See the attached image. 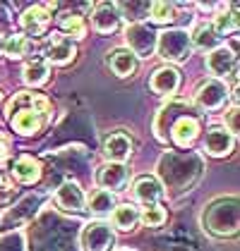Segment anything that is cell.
<instances>
[{
  "label": "cell",
  "instance_id": "6da1fadb",
  "mask_svg": "<svg viewBox=\"0 0 240 251\" xmlns=\"http://www.w3.org/2000/svg\"><path fill=\"white\" fill-rule=\"evenodd\" d=\"M113 244H116V234L111 230V225H106L103 220H94V223L84 225V230H82L84 251H111Z\"/></svg>",
  "mask_w": 240,
  "mask_h": 251
},
{
  "label": "cell",
  "instance_id": "7a4b0ae2",
  "mask_svg": "<svg viewBox=\"0 0 240 251\" xmlns=\"http://www.w3.org/2000/svg\"><path fill=\"white\" fill-rule=\"evenodd\" d=\"M159 53L166 60H182L190 55V41L185 31H166L159 39Z\"/></svg>",
  "mask_w": 240,
  "mask_h": 251
},
{
  "label": "cell",
  "instance_id": "3957f363",
  "mask_svg": "<svg viewBox=\"0 0 240 251\" xmlns=\"http://www.w3.org/2000/svg\"><path fill=\"white\" fill-rule=\"evenodd\" d=\"M77 55V48L75 43L67 39V36H60V34H53L48 46H46V62H56V65H65Z\"/></svg>",
  "mask_w": 240,
  "mask_h": 251
},
{
  "label": "cell",
  "instance_id": "277c9868",
  "mask_svg": "<svg viewBox=\"0 0 240 251\" xmlns=\"http://www.w3.org/2000/svg\"><path fill=\"white\" fill-rule=\"evenodd\" d=\"M48 24H51V12L43 5H34V7L24 10V15H22V29L34 39L48 29Z\"/></svg>",
  "mask_w": 240,
  "mask_h": 251
},
{
  "label": "cell",
  "instance_id": "5b68a950",
  "mask_svg": "<svg viewBox=\"0 0 240 251\" xmlns=\"http://www.w3.org/2000/svg\"><path fill=\"white\" fill-rule=\"evenodd\" d=\"M226 96H228L226 84H221L219 79H211V81L202 84L200 89H197V103H200L202 108H207V110L221 108L226 103Z\"/></svg>",
  "mask_w": 240,
  "mask_h": 251
},
{
  "label": "cell",
  "instance_id": "8992f818",
  "mask_svg": "<svg viewBox=\"0 0 240 251\" xmlns=\"http://www.w3.org/2000/svg\"><path fill=\"white\" fill-rule=\"evenodd\" d=\"M96 182H99L106 192H111V189H113V192H120V189L127 184V168L120 165V163H108V165L99 168Z\"/></svg>",
  "mask_w": 240,
  "mask_h": 251
},
{
  "label": "cell",
  "instance_id": "52a82bcc",
  "mask_svg": "<svg viewBox=\"0 0 240 251\" xmlns=\"http://www.w3.org/2000/svg\"><path fill=\"white\" fill-rule=\"evenodd\" d=\"M207 67H209V72L214 77H228V75H236L238 60H236V55L228 48H216L207 58Z\"/></svg>",
  "mask_w": 240,
  "mask_h": 251
},
{
  "label": "cell",
  "instance_id": "ba28073f",
  "mask_svg": "<svg viewBox=\"0 0 240 251\" xmlns=\"http://www.w3.org/2000/svg\"><path fill=\"white\" fill-rule=\"evenodd\" d=\"M132 153V141L125 132H116V134L106 136L103 141V155L111 160V163H122L127 155Z\"/></svg>",
  "mask_w": 240,
  "mask_h": 251
},
{
  "label": "cell",
  "instance_id": "9c48e42d",
  "mask_svg": "<svg viewBox=\"0 0 240 251\" xmlns=\"http://www.w3.org/2000/svg\"><path fill=\"white\" fill-rule=\"evenodd\" d=\"M91 22H94V29L101 31V34H111V31H116L118 24H120L118 5H113V2H101V5H96Z\"/></svg>",
  "mask_w": 240,
  "mask_h": 251
},
{
  "label": "cell",
  "instance_id": "30bf717a",
  "mask_svg": "<svg viewBox=\"0 0 240 251\" xmlns=\"http://www.w3.org/2000/svg\"><path fill=\"white\" fill-rule=\"evenodd\" d=\"M127 43H130V53L137 58V55H147L154 50V34L142 26V24H135L127 29Z\"/></svg>",
  "mask_w": 240,
  "mask_h": 251
},
{
  "label": "cell",
  "instance_id": "8fae6325",
  "mask_svg": "<svg viewBox=\"0 0 240 251\" xmlns=\"http://www.w3.org/2000/svg\"><path fill=\"white\" fill-rule=\"evenodd\" d=\"M56 201H58L60 208H65V211H75V213L87 211V208H84V206H87L84 194H82V189L75 182H65L58 189V194H56Z\"/></svg>",
  "mask_w": 240,
  "mask_h": 251
},
{
  "label": "cell",
  "instance_id": "7c38bea8",
  "mask_svg": "<svg viewBox=\"0 0 240 251\" xmlns=\"http://www.w3.org/2000/svg\"><path fill=\"white\" fill-rule=\"evenodd\" d=\"M22 110H34V113L43 115L48 110V100L39 96V94H20V96H15L10 100L5 113H7V117H12L15 113H22Z\"/></svg>",
  "mask_w": 240,
  "mask_h": 251
},
{
  "label": "cell",
  "instance_id": "4fadbf2b",
  "mask_svg": "<svg viewBox=\"0 0 240 251\" xmlns=\"http://www.w3.org/2000/svg\"><path fill=\"white\" fill-rule=\"evenodd\" d=\"M200 134V125H197V120L195 117H178L176 120V125H173V129H171V139H173V144L176 146H190L195 139Z\"/></svg>",
  "mask_w": 240,
  "mask_h": 251
},
{
  "label": "cell",
  "instance_id": "5bb4252c",
  "mask_svg": "<svg viewBox=\"0 0 240 251\" xmlns=\"http://www.w3.org/2000/svg\"><path fill=\"white\" fill-rule=\"evenodd\" d=\"M151 89L161 94V96H171L176 89L180 86V72L176 67H161L154 72V77H151Z\"/></svg>",
  "mask_w": 240,
  "mask_h": 251
},
{
  "label": "cell",
  "instance_id": "9a60e30c",
  "mask_svg": "<svg viewBox=\"0 0 240 251\" xmlns=\"http://www.w3.org/2000/svg\"><path fill=\"white\" fill-rule=\"evenodd\" d=\"M108 67L113 70L116 77H132L137 70V58L127 48H118L108 55Z\"/></svg>",
  "mask_w": 240,
  "mask_h": 251
},
{
  "label": "cell",
  "instance_id": "2e32d148",
  "mask_svg": "<svg viewBox=\"0 0 240 251\" xmlns=\"http://www.w3.org/2000/svg\"><path fill=\"white\" fill-rule=\"evenodd\" d=\"M161 196H163V187H161V182L156 177H140L135 182V199L142 201V203L154 206Z\"/></svg>",
  "mask_w": 240,
  "mask_h": 251
},
{
  "label": "cell",
  "instance_id": "e0dca14e",
  "mask_svg": "<svg viewBox=\"0 0 240 251\" xmlns=\"http://www.w3.org/2000/svg\"><path fill=\"white\" fill-rule=\"evenodd\" d=\"M204 149L211 155H228L233 151V134H228V132L221 129V127H214V129L207 132Z\"/></svg>",
  "mask_w": 240,
  "mask_h": 251
},
{
  "label": "cell",
  "instance_id": "ac0fdd59",
  "mask_svg": "<svg viewBox=\"0 0 240 251\" xmlns=\"http://www.w3.org/2000/svg\"><path fill=\"white\" fill-rule=\"evenodd\" d=\"M48 75H51V65L41 58V55L31 58L24 65V81H27L29 86H41V84L48 79Z\"/></svg>",
  "mask_w": 240,
  "mask_h": 251
},
{
  "label": "cell",
  "instance_id": "d6986e66",
  "mask_svg": "<svg viewBox=\"0 0 240 251\" xmlns=\"http://www.w3.org/2000/svg\"><path fill=\"white\" fill-rule=\"evenodd\" d=\"M111 220H113V225L118 227V230H135V225H137V220H140V208L137 206H132V203H122V206H116L113 208V215H111Z\"/></svg>",
  "mask_w": 240,
  "mask_h": 251
},
{
  "label": "cell",
  "instance_id": "ffe728a7",
  "mask_svg": "<svg viewBox=\"0 0 240 251\" xmlns=\"http://www.w3.org/2000/svg\"><path fill=\"white\" fill-rule=\"evenodd\" d=\"M12 175L20 179L22 184H31V182H36V179L41 177L39 160H34L31 155H22L20 160L15 163V168H12Z\"/></svg>",
  "mask_w": 240,
  "mask_h": 251
},
{
  "label": "cell",
  "instance_id": "44dd1931",
  "mask_svg": "<svg viewBox=\"0 0 240 251\" xmlns=\"http://www.w3.org/2000/svg\"><path fill=\"white\" fill-rule=\"evenodd\" d=\"M10 120H12V127H15L20 134H34V132H39L41 122H43L41 115L39 113H34V110H22V113H15Z\"/></svg>",
  "mask_w": 240,
  "mask_h": 251
},
{
  "label": "cell",
  "instance_id": "7402d4cb",
  "mask_svg": "<svg viewBox=\"0 0 240 251\" xmlns=\"http://www.w3.org/2000/svg\"><path fill=\"white\" fill-rule=\"evenodd\" d=\"M116 208V196L113 192H106V189H96L89 196V211L96 213V215H106V213H113Z\"/></svg>",
  "mask_w": 240,
  "mask_h": 251
},
{
  "label": "cell",
  "instance_id": "603a6c76",
  "mask_svg": "<svg viewBox=\"0 0 240 251\" xmlns=\"http://www.w3.org/2000/svg\"><path fill=\"white\" fill-rule=\"evenodd\" d=\"M60 29H62L67 36H72V39H84V34H87L84 17H82V15H72V12H67V15L60 17Z\"/></svg>",
  "mask_w": 240,
  "mask_h": 251
},
{
  "label": "cell",
  "instance_id": "cb8c5ba5",
  "mask_svg": "<svg viewBox=\"0 0 240 251\" xmlns=\"http://www.w3.org/2000/svg\"><path fill=\"white\" fill-rule=\"evenodd\" d=\"M195 46L197 48H214L216 50V46H219V34L214 31V26L211 24H200L197 29H195Z\"/></svg>",
  "mask_w": 240,
  "mask_h": 251
},
{
  "label": "cell",
  "instance_id": "d4e9b609",
  "mask_svg": "<svg viewBox=\"0 0 240 251\" xmlns=\"http://www.w3.org/2000/svg\"><path fill=\"white\" fill-rule=\"evenodd\" d=\"M2 50L7 53V58L22 60L31 50V41L27 39V36H10V39L5 41V48H2Z\"/></svg>",
  "mask_w": 240,
  "mask_h": 251
},
{
  "label": "cell",
  "instance_id": "484cf974",
  "mask_svg": "<svg viewBox=\"0 0 240 251\" xmlns=\"http://www.w3.org/2000/svg\"><path fill=\"white\" fill-rule=\"evenodd\" d=\"M140 220L147 225V227H159V225H163V220H166V211L161 208L159 203L147 206V208L140 213Z\"/></svg>",
  "mask_w": 240,
  "mask_h": 251
},
{
  "label": "cell",
  "instance_id": "4316f807",
  "mask_svg": "<svg viewBox=\"0 0 240 251\" xmlns=\"http://www.w3.org/2000/svg\"><path fill=\"white\" fill-rule=\"evenodd\" d=\"M214 31L216 34H228V31H236L238 29V20H236V7H233V12H221L219 17L214 20Z\"/></svg>",
  "mask_w": 240,
  "mask_h": 251
},
{
  "label": "cell",
  "instance_id": "83f0119b",
  "mask_svg": "<svg viewBox=\"0 0 240 251\" xmlns=\"http://www.w3.org/2000/svg\"><path fill=\"white\" fill-rule=\"evenodd\" d=\"M149 12H151V20L156 22V24L173 22V5L171 2H151L149 5Z\"/></svg>",
  "mask_w": 240,
  "mask_h": 251
},
{
  "label": "cell",
  "instance_id": "f1b7e54d",
  "mask_svg": "<svg viewBox=\"0 0 240 251\" xmlns=\"http://www.w3.org/2000/svg\"><path fill=\"white\" fill-rule=\"evenodd\" d=\"M226 125H228V127H226V132H228V134H238V108H231V110H228V113H226Z\"/></svg>",
  "mask_w": 240,
  "mask_h": 251
},
{
  "label": "cell",
  "instance_id": "f546056e",
  "mask_svg": "<svg viewBox=\"0 0 240 251\" xmlns=\"http://www.w3.org/2000/svg\"><path fill=\"white\" fill-rule=\"evenodd\" d=\"M10 155V139L0 132V160H5Z\"/></svg>",
  "mask_w": 240,
  "mask_h": 251
},
{
  "label": "cell",
  "instance_id": "4dcf8cb0",
  "mask_svg": "<svg viewBox=\"0 0 240 251\" xmlns=\"http://www.w3.org/2000/svg\"><path fill=\"white\" fill-rule=\"evenodd\" d=\"M2 48H5V41H2V36H0V53H2Z\"/></svg>",
  "mask_w": 240,
  "mask_h": 251
},
{
  "label": "cell",
  "instance_id": "1f68e13d",
  "mask_svg": "<svg viewBox=\"0 0 240 251\" xmlns=\"http://www.w3.org/2000/svg\"><path fill=\"white\" fill-rule=\"evenodd\" d=\"M0 189H2V177H0Z\"/></svg>",
  "mask_w": 240,
  "mask_h": 251
},
{
  "label": "cell",
  "instance_id": "d6a6232c",
  "mask_svg": "<svg viewBox=\"0 0 240 251\" xmlns=\"http://www.w3.org/2000/svg\"><path fill=\"white\" fill-rule=\"evenodd\" d=\"M0 98H2V94H0Z\"/></svg>",
  "mask_w": 240,
  "mask_h": 251
}]
</instances>
